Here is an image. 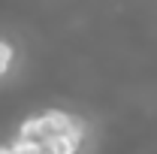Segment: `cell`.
<instances>
[{"label": "cell", "mask_w": 157, "mask_h": 154, "mask_svg": "<svg viewBox=\"0 0 157 154\" xmlns=\"http://www.w3.org/2000/svg\"><path fill=\"white\" fill-rule=\"evenodd\" d=\"M78 151V139H70V136H58L45 145V154H76Z\"/></svg>", "instance_id": "cell-1"}, {"label": "cell", "mask_w": 157, "mask_h": 154, "mask_svg": "<svg viewBox=\"0 0 157 154\" xmlns=\"http://www.w3.org/2000/svg\"><path fill=\"white\" fill-rule=\"evenodd\" d=\"M9 60H12V48H9L6 42H0V73L9 67Z\"/></svg>", "instance_id": "cell-2"}, {"label": "cell", "mask_w": 157, "mask_h": 154, "mask_svg": "<svg viewBox=\"0 0 157 154\" xmlns=\"http://www.w3.org/2000/svg\"><path fill=\"white\" fill-rule=\"evenodd\" d=\"M0 154H12V148H0Z\"/></svg>", "instance_id": "cell-3"}]
</instances>
